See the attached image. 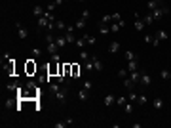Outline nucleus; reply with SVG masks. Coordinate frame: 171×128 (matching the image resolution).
Here are the masks:
<instances>
[{
    "mask_svg": "<svg viewBox=\"0 0 171 128\" xmlns=\"http://www.w3.org/2000/svg\"><path fill=\"white\" fill-rule=\"evenodd\" d=\"M118 76H120V79L124 80L126 76H129V71H127V69H120V71H118Z\"/></svg>",
    "mask_w": 171,
    "mask_h": 128,
    "instance_id": "nucleus-38",
    "label": "nucleus"
},
{
    "mask_svg": "<svg viewBox=\"0 0 171 128\" xmlns=\"http://www.w3.org/2000/svg\"><path fill=\"white\" fill-rule=\"evenodd\" d=\"M99 23H105V25H110V23H112V15H103Z\"/></svg>",
    "mask_w": 171,
    "mask_h": 128,
    "instance_id": "nucleus-35",
    "label": "nucleus"
},
{
    "mask_svg": "<svg viewBox=\"0 0 171 128\" xmlns=\"http://www.w3.org/2000/svg\"><path fill=\"white\" fill-rule=\"evenodd\" d=\"M84 88H86V90H90V92H91V88H93V82H91V80H90V79H87V80H84Z\"/></svg>",
    "mask_w": 171,
    "mask_h": 128,
    "instance_id": "nucleus-45",
    "label": "nucleus"
},
{
    "mask_svg": "<svg viewBox=\"0 0 171 128\" xmlns=\"http://www.w3.org/2000/svg\"><path fill=\"white\" fill-rule=\"evenodd\" d=\"M90 58H91V55L87 54V52H84V50H82V52H80V59H82V61H87Z\"/></svg>",
    "mask_w": 171,
    "mask_h": 128,
    "instance_id": "nucleus-44",
    "label": "nucleus"
},
{
    "mask_svg": "<svg viewBox=\"0 0 171 128\" xmlns=\"http://www.w3.org/2000/svg\"><path fill=\"white\" fill-rule=\"evenodd\" d=\"M6 88H8L10 92H17L19 88H21V84H19V82H17V80H12V82H10V84L6 86Z\"/></svg>",
    "mask_w": 171,
    "mask_h": 128,
    "instance_id": "nucleus-19",
    "label": "nucleus"
},
{
    "mask_svg": "<svg viewBox=\"0 0 171 128\" xmlns=\"http://www.w3.org/2000/svg\"><path fill=\"white\" fill-rule=\"evenodd\" d=\"M46 50H48V54L51 55V54H57L61 48L57 46V42H55V40H51V42H48V46H46Z\"/></svg>",
    "mask_w": 171,
    "mask_h": 128,
    "instance_id": "nucleus-7",
    "label": "nucleus"
},
{
    "mask_svg": "<svg viewBox=\"0 0 171 128\" xmlns=\"http://www.w3.org/2000/svg\"><path fill=\"white\" fill-rule=\"evenodd\" d=\"M55 42L59 48H65V44H67V38H65V34H55Z\"/></svg>",
    "mask_w": 171,
    "mask_h": 128,
    "instance_id": "nucleus-15",
    "label": "nucleus"
},
{
    "mask_svg": "<svg viewBox=\"0 0 171 128\" xmlns=\"http://www.w3.org/2000/svg\"><path fill=\"white\" fill-rule=\"evenodd\" d=\"M33 13L36 15V17H42V15L46 13V8H42V6H34V8H33Z\"/></svg>",
    "mask_w": 171,
    "mask_h": 128,
    "instance_id": "nucleus-22",
    "label": "nucleus"
},
{
    "mask_svg": "<svg viewBox=\"0 0 171 128\" xmlns=\"http://www.w3.org/2000/svg\"><path fill=\"white\" fill-rule=\"evenodd\" d=\"M51 61H61V55H59V52H57V54H51Z\"/></svg>",
    "mask_w": 171,
    "mask_h": 128,
    "instance_id": "nucleus-49",
    "label": "nucleus"
},
{
    "mask_svg": "<svg viewBox=\"0 0 171 128\" xmlns=\"http://www.w3.org/2000/svg\"><path fill=\"white\" fill-rule=\"evenodd\" d=\"M17 34H19V38H21V40H27L29 38V31L25 29L23 25H19V23H17Z\"/></svg>",
    "mask_w": 171,
    "mask_h": 128,
    "instance_id": "nucleus-8",
    "label": "nucleus"
},
{
    "mask_svg": "<svg viewBox=\"0 0 171 128\" xmlns=\"http://www.w3.org/2000/svg\"><path fill=\"white\" fill-rule=\"evenodd\" d=\"M137 98H139V96L135 94V92H129V96H127V101H131V103H133V101H137Z\"/></svg>",
    "mask_w": 171,
    "mask_h": 128,
    "instance_id": "nucleus-43",
    "label": "nucleus"
},
{
    "mask_svg": "<svg viewBox=\"0 0 171 128\" xmlns=\"http://www.w3.org/2000/svg\"><path fill=\"white\" fill-rule=\"evenodd\" d=\"M133 17H135V29H137V31H144L147 25H144V21H143L141 15H139V13H133Z\"/></svg>",
    "mask_w": 171,
    "mask_h": 128,
    "instance_id": "nucleus-5",
    "label": "nucleus"
},
{
    "mask_svg": "<svg viewBox=\"0 0 171 128\" xmlns=\"http://www.w3.org/2000/svg\"><path fill=\"white\" fill-rule=\"evenodd\" d=\"M74 27H76V31H86V27H87V21H86V19H78V21H76L74 23Z\"/></svg>",
    "mask_w": 171,
    "mask_h": 128,
    "instance_id": "nucleus-14",
    "label": "nucleus"
},
{
    "mask_svg": "<svg viewBox=\"0 0 171 128\" xmlns=\"http://www.w3.org/2000/svg\"><path fill=\"white\" fill-rule=\"evenodd\" d=\"M50 90H51V92H59V90H61V84H59V82H51V84H50Z\"/></svg>",
    "mask_w": 171,
    "mask_h": 128,
    "instance_id": "nucleus-40",
    "label": "nucleus"
},
{
    "mask_svg": "<svg viewBox=\"0 0 171 128\" xmlns=\"http://www.w3.org/2000/svg\"><path fill=\"white\" fill-rule=\"evenodd\" d=\"M82 37H84V40H86V42L90 44V46H95V37H93V34H90V33H84Z\"/></svg>",
    "mask_w": 171,
    "mask_h": 128,
    "instance_id": "nucleus-21",
    "label": "nucleus"
},
{
    "mask_svg": "<svg viewBox=\"0 0 171 128\" xmlns=\"http://www.w3.org/2000/svg\"><path fill=\"white\" fill-rule=\"evenodd\" d=\"M135 84H137V82H133L129 76H126V79H124V86H126V88H129V90H133V86H135Z\"/></svg>",
    "mask_w": 171,
    "mask_h": 128,
    "instance_id": "nucleus-27",
    "label": "nucleus"
},
{
    "mask_svg": "<svg viewBox=\"0 0 171 128\" xmlns=\"http://www.w3.org/2000/svg\"><path fill=\"white\" fill-rule=\"evenodd\" d=\"M124 109H126L127 115H131V113H133V105H131V101H127V103L124 105Z\"/></svg>",
    "mask_w": 171,
    "mask_h": 128,
    "instance_id": "nucleus-41",
    "label": "nucleus"
},
{
    "mask_svg": "<svg viewBox=\"0 0 171 128\" xmlns=\"http://www.w3.org/2000/svg\"><path fill=\"white\" fill-rule=\"evenodd\" d=\"M80 76H82V69H80V65L72 63V69H70V79H80Z\"/></svg>",
    "mask_w": 171,
    "mask_h": 128,
    "instance_id": "nucleus-6",
    "label": "nucleus"
},
{
    "mask_svg": "<svg viewBox=\"0 0 171 128\" xmlns=\"http://www.w3.org/2000/svg\"><path fill=\"white\" fill-rule=\"evenodd\" d=\"M36 63H34V58H30V59H27V63H25V71H27V75H34L36 73Z\"/></svg>",
    "mask_w": 171,
    "mask_h": 128,
    "instance_id": "nucleus-2",
    "label": "nucleus"
},
{
    "mask_svg": "<svg viewBox=\"0 0 171 128\" xmlns=\"http://www.w3.org/2000/svg\"><path fill=\"white\" fill-rule=\"evenodd\" d=\"M90 15H91V13H90V10H84L80 17H82V19H86V21H87V19H90Z\"/></svg>",
    "mask_w": 171,
    "mask_h": 128,
    "instance_id": "nucleus-46",
    "label": "nucleus"
},
{
    "mask_svg": "<svg viewBox=\"0 0 171 128\" xmlns=\"http://www.w3.org/2000/svg\"><path fill=\"white\" fill-rule=\"evenodd\" d=\"M116 103H118V105H120V107H124V105H126V103H127V100H126V96H120V98H116Z\"/></svg>",
    "mask_w": 171,
    "mask_h": 128,
    "instance_id": "nucleus-36",
    "label": "nucleus"
},
{
    "mask_svg": "<svg viewBox=\"0 0 171 128\" xmlns=\"http://www.w3.org/2000/svg\"><path fill=\"white\" fill-rule=\"evenodd\" d=\"M143 21H144V25H152V23H154V17H152V13L148 12V13L143 17Z\"/></svg>",
    "mask_w": 171,
    "mask_h": 128,
    "instance_id": "nucleus-29",
    "label": "nucleus"
},
{
    "mask_svg": "<svg viewBox=\"0 0 171 128\" xmlns=\"http://www.w3.org/2000/svg\"><path fill=\"white\" fill-rule=\"evenodd\" d=\"M120 19H122V13H118V12L112 13V21H120Z\"/></svg>",
    "mask_w": 171,
    "mask_h": 128,
    "instance_id": "nucleus-48",
    "label": "nucleus"
},
{
    "mask_svg": "<svg viewBox=\"0 0 171 128\" xmlns=\"http://www.w3.org/2000/svg\"><path fill=\"white\" fill-rule=\"evenodd\" d=\"M67 88H69V86H65V88H61L59 92H55V98H57L59 103H65L67 101Z\"/></svg>",
    "mask_w": 171,
    "mask_h": 128,
    "instance_id": "nucleus-3",
    "label": "nucleus"
},
{
    "mask_svg": "<svg viewBox=\"0 0 171 128\" xmlns=\"http://www.w3.org/2000/svg\"><path fill=\"white\" fill-rule=\"evenodd\" d=\"M129 79H131L133 82H141V71H133V73H129Z\"/></svg>",
    "mask_w": 171,
    "mask_h": 128,
    "instance_id": "nucleus-25",
    "label": "nucleus"
},
{
    "mask_svg": "<svg viewBox=\"0 0 171 128\" xmlns=\"http://www.w3.org/2000/svg\"><path fill=\"white\" fill-rule=\"evenodd\" d=\"M147 101H148V98H147L144 94H143V96H139V98H137V103H139V105H144Z\"/></svg>",
    "mask_w": 171,
    "mask_h": 128,
    "instance_id": "nucleus-42",
    "label": "nucleus"
},
{
    "mask_svg": "<svg viewBox=\"0 0 171 128\" xmlns=\"http://www.w3.org/2000/svg\"><path fill=\"white\" fill-rule=\"evenodd\" d=\"M87 42H86V40H84V37H80V38H76V42H74V46H78V48L82 50V48H84V46H86Z\"/></svg>",
    "mask_w": 171,
    "mask_h": 128,
    "instance_id": "nucleus-33",
    "label": "nucleus"
},
{
    "mask_svg": "<svg viewBox=\"0 0 171 128\" xmlns=\"http://www.w3.org/2000/svg\"><path fill=\"white\" fill-rule=\"evenodd\" d=\"M91 61H93V69H95V71H103V69H105V65L99 61L97 55H91Z\"/></svg>",
    "mask_w": 171,
    "mask_h": 128,
    "instance_id": "nucleus-12",
    "label": "nucleus"
},
{
    "mask_svg": "<svg viewBox=\"0 0 171 128\" xmlns=\"http://www.w3.org/2000/svg\"><path fill=\"white\" fill-rule=\"evenodd\" d=\"M76 27L74 25H70V27H67V31H65V38H67V44H74L76 42Z\"/></svg>",
    "mask_w": 171,
    "mask_h": 128,
    "instance_id": "nucleus-1",
    "label": "nucleus"
},
{
    "mask_svg": "<svg viewBox=\"0 0 171 128\" xmlns=\"http://www.w3.org/2000/svg\"><path fill=\"white\" fill-rule=\"evenodd\" d=\"M126 59H127V61L137 59V54H135V52H131V50H126Z\"/></svg>",
    "mask_w": 171,
    "mask_h": 128,
    "instance_id": "nucleus-30",
    "label": "nucleus"
},
{
    "mask_svg": "<svg viewBox=\"0 0 171 128\" xmlns=\"http://www.w3.org/2000/svg\"><path fill=\"white\" fill-rule=\"evenodd\" d=\"M80 2H86V0H80Z\"/></svg>",
    "mask_w": 171,
    "mask_h": 128,
    "instance_id": "nucleus-50",
    "label": "nucleus"
},
{
    "mask_svg": "<svg viewBox=\"0 0 171 128\" xmlns=\"http://www.w3.org/2000/svg\"><path fill=\"white\" fill-rule=\"evenodd\" d=\"M99 33H101V34H108V33H110V25L99 23Z\"/></svg>",
    "mask_w": 171,
    "mask_h": 128,
    "instance_id": "nucleus-26",
    "label": "nucleus"
},
{
    "mask_svg": "<svg viewBox=\"0 0 171 128\" xmlns=\"http://www.w3.org/2000/svg\"><path fill=\"white\" fill-rule=\"evenodd\" d=\"M25 88H27V90H38V88H36V82H33V80H29V82L27 84H25Z\"/></svg>",
    "mask_w": 171,
    "mask_h": 128,
    "instance_id": "nucleus-39",
    "label": "nucleus"
},
{
    "mask_svg": "<svg viewBox=\"0 0 171 128\" xmlns=\"http://www.w3.org/2000/svg\"><path fill=\"white\" fill-rule=\"evenodd\" d=\"M154 107H156V109H162V107H164V100L156 98V100H154Z\"/></svg>",
    "mask_w": 171,
    "mask_h": 128,
    "instance_id": "nucleus-37",
    "label": "nucleus"
},
{
    "mask_svg": "<svg viewBox=\"0 0 171 128\" xmlns=\"http://www.w3.org/2000/svg\"><path fill=\"white\" fill-rule=\"evenodd\" d=\"M127 71L129 73H133V71H139V59H133L127 63Z\"/></svg>",
    "mask_w": 171,
    "mask_h": 128,
    "instance_id": "nucleus-16",
    "label": "nucleus"
},
{
    "mask_svg": "<svg viewBox=\"0 0 171 128\" xmlns=\"http://www.w3.org/2000/svg\"><path fill=\"white\" fill-rule=\"evenodd\" d=\"M103 103H105L107 107H110L112 103H116V98H114L112 94H108V96H105V100H103Z\"/></svg>",
    "mask_w": 171,
    "mask_h": 128,
    "instance_id": "nucleus-20",
    "label": "nucleus"
},
{
    "mask_svg": "<svg viewBox=\"0 0 171 128\" xmlns=\"http://www.w3.org/2000/svg\"><path fill=\"white\" fill-rule=\"evenodd\" d=\"M61 31H67L65 21H63V19H57V21H55V33H61Z\"/></svg>",
    "mask_w": 171,
    "mask_h": 128,
    "instance_id": "nucleus-18",
    "label": "nucleus"
},
{
    "mask_svg": "<svg viewBox=\"0 0 171 128\" xmlns=\"http://www.w3.org/2000/svg\"><path fill=\"white\" fill-rule=\"evenodd\" d=\"M156 37H158L160 42H165V40L169 38V34H167V31H158V33H156Z\"/></svg>",
    "mask_w": 171,
    "mask_h": 128,
    "instance_id": "nucleus-24",
    "label": "nucleus"
},
{
    "mask_svg": "<svg viewBox=\"0 0 171 128\" xmlns=\"http://www.w3.org/2000/svg\"><path fill=\"white\" fill-rule=\"evenodd\" d=\"M48 25H50V19L46 17V15H42V17H38V29H44V31H48Z\"/></svg>",
    "mask_w": 171,
    "mask_h": 128,
    "instance_id": "nucleus-11",
    "label": "nucleus"
},
{
    "mask_svg": "<svg viewBox=\"0 0 171 128\" xmlns=\"http://www.w3.org/2000/svg\"><path fill=\"white\" fill-rule=\"evenodd\" d=\"M108 52H110V54L120 52V42H116V40H114V42H110V44H108Z\"/></svg>",
    "mask_w": 171,
    "mask_h": 128,
    "instance_id": "nucleus-17",
    "label": "nucleus"
},
{
    "mask_svg": "<svg viewBox=\"0 0 171 128\" xmlns=\"http://www.w3.org/2000/svg\"><path fill=\"white\" fill-rule=\"evenodd\" d=\"M53 126L55 128H65V126H69V124H67V121H61V122H55Z\"/></svg>",
    "mask_w": 171,
    "mask_h": 128,
    "instance_id": "nucleus-47",
    "label": "nucleus"
},
{
    "mask_svg": "<svg viewBox=\"0 0 171 128\" xmlns=\"http://www.w3.org/2000/svg\"><path fill=\"white\" fill-rule=\"evenodd\" d=\"M162 2H164V0H150V2L147 4L148 12H154V10H156V8H160V6H162Z\"/></svg>",
    "mask_w": 171,
    "mask_h": 128,
    "instance_id": "nucleus-10",
    "label": "nucleus"
},
{
    "mask_svg": "<svg viewBox=\"0 0 171 128\" xmlns=\"http://www.w3.org/2000/svg\"><path fill=\"white\" fill-rule=\"evenodd\" d=\"M57 8H59V6H57L55 2H48V4H46V12H51V13H53Z\"/></svg>",
    "mask_w": 171,
    "mask_h": 128,
    "instance_id": "nucleus-28",
    "label": "nucleus"
},
{
    "mask_svg": "<svg viewBox=\"0 0 171 128\" xmlns=\"http://www.w3.org/2000/svg\"><path fill=\"white\" fill-rule=\"evenodd\" d=\"M78 100H80V101H87V100H90V90L82 88V90L78 92Z\"/></svg>",
    "mask_w": 171,
    "mask_h": 128,
    "instance_id": "nucleus-13",
    "label": "nucleus"
},
{
    "mask_svg": "<svg viewBox=\"0 0 171 128\" xmlns=\"http://www.w3.org/2000/svg\"><path fill=\"white\" fill-rule=\"evenodd\" d=\"M42 50H40V48H30V58H36V59H40V58H42Z\"/></svg>",
    "mask_w": 171,
    "mask_h": 128,
    "instance_id": "nucleus-23",
    "label": "nucleus"
},
{
    "mask_svg": "<svg viewBox=\"0 0 171 128\" xmlns=\"http://www.w3.org/2000/svg\"><path fill=\"white\" fill-rule=\"evenodd\" d=\"M84 71H93V61H91V58L87 59V61H84Z\"/></svg>",
    "mask_w": 171,
    "mask_h": 128,
    "instance_id": "nucleus-34",
    "label": "nucleus"
},
{
    "mask_svg": "<svg viewBox=\"0 0 171 128\" xmlns=\"http://www.w3.org/2000/svg\"><path fill=\"white\" fill-rule=\"evenodd\" d=\"M122 27H126V21H124V19H120V21H112L110 23V33H118Z\"/></svg>",
    "mask_w": 171,
    "mask_h": 128,
    "instance_id": "nucleus-4",
    "label": "nucleus"
},
{
    "mask_svg": "<svg viewBox=\"0 0 171 128\" xmlns=\"http://www.w3.org/2000/svg\"><path fill=\"white\" fill-rule=\"evenodd\" d=\"M154 38H156V34H150V33L144 34V42L147 44H154Z\"/></svg>",
    "mask_w": 171,
    "mask_h": 128,
    "instance_id": "nucleus-31",
    "label": "nucleus"
},
{
    "mask_svg": "<svg viewBox=\"0 0 171 128\" xmlns=\"http://www.w3.org/2000/svg\"><path fill=\"white\" fill-rule=\"evenodd\" d=\"M160 76H162L164 80H167V79H171V71H167V69H162V71H160Z\"/></svg>",
    "mask_w": 171,
    "mask_h": 128,
    "instance_id": "nucleus-32",
    "label": "nucleus"
},
{
    "mask_svg": "<svg viewBox=\"0 0 171 128\" xmlns=\"http://www.w3.org/2000/svg\"><path fill=\"white\" fill-rule=\"evenodd\" d=\"M150 82H152L150 75L147 73V71H141V84H143V86H150Z\"/></svg>",
    "mask_w": 171,
    "mask_h": 128,
    "instance_id": "nucleus-9",
    "label": "nucleus"
}]
</instances>
